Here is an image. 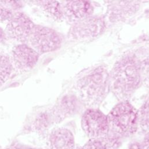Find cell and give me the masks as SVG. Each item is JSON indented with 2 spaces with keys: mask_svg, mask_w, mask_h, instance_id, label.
<instances>
[{
  "mask_svg": "<svg viewBox=\"0 0 149 149\" xmlns=\"http://www.w3.org/2000/svg\"><path fill=\"white\" fill-rule=\"evenodd\" d=\"M143 64L132 54L122 56L109 73L110 90L120 101H128L142 81Z\"/></svg>",
  "mask_w": 149,
  "mask_h": 149,
  "instance_id": "6da1fadb",
  "label": "cell"
},
{
  "mask_svg": "<svg viewBox=\"0 0 149 149\" xmlns=\"http://www.w3.org/2000/svg\"><path fill=\"white\" fill-rule=\"evenodd\" d=\"M75 89L82 104L97 109L110 91L108 69L104 65L91 68L77 80Z\"/></svg>",
  "mask_w": 149,
  "mask_h": 149,
  "instance_id": "7a4b0ae2",
  "label": "cell"
},
{
  "mask_svg": "<svg viewBox=\"0 0 149 149\" xmlns=\"http://www.w3.org/2000/svg\"><path fill=\"white\" fill-rule=\"evenodd\" d=\"M107 116L109 131L123 139L133 135L139 129L137 110L129 101H120Z\"/></svg>",
  "mask_w": 149,
  "mask_h": 149,
  "instance_id": "3957f363",
  "label": "cell"
},
{
  "mask_svg": "<svg viewBox=\"0 0 149 149\" xmlns=\"http://www.w3.org/2000/svg\"><path fill=\"white\" fill-rule=\"evenodd\" d=\"M106 23L99 16L91 15L70 26L68 38L73 41H85L99 36L105 30Z\"/></svg>",
  "mask_w": 149,
  "mask_h": 149,
  "instance_id": "277c9868",
  "label": "cell"
},
{
  "mask_svg": "<svg viewBox=\"0 0 149 149\" xmlns=\"http://www.w3.org/2000/svg\"><path fill=\"white\" fill-rule=\"evenodd\" d=\"M62 42V37L56 30L36 24L27 44L40 55L56 51Z\"/></svg>",
  "mask_w": 149,
  "mask_h": 149,
  "instance_id": "5b68a950",
  "label": "cell"
},
{
  "mask_svg": "<svg viewBox=\"0 0 149 149\" xmlns=\"http://www.w3.org/2000/svg\"><path fill=\"white\" fill-rule=\"evenodd\" d=\"M35 25L29 16L20 10L13 13L4 30L8 39L17 44H27Z\"/></svg>",
  "mask_w": 149,
  "mask_h": 149,
  "instance_id": "8992f818",
  "label": "cell"
},
{
  "mask_svg": "<svg viewBox=\"0 0 149 149\" xmlns=\"http://www.w3.org/2000/svg\"><path fill=\"white\" fill-rule=\"evenodd\" d=\"M81 126L89 139L104 137L109 131L107 116L96 108H88L84 112Z\"/></svg>",
  "mask_w": 149,
  "mask_h": 149,
  "instance_id": "52a82bcc",
  "label": "cell"
},
{
  "mask_svg": "<svg viewBox=\"0 0 149 149\" xmlns=\"http://www.w3.org/2000/svg\"><path fill=\"white\" fill-rule=\"evenodd\" d=\"M10 58L13 69L19 73L30 71L38 61L40 55L27 44H17L11 51Z\"/></svg>",
  "mask_w": 149,
  "mask_h": 149,
  "instance_id": "ba28073f",
  "label": "cell"
},
{
  "mask_svg": "<svg viewBox=\"0 0 149 149\" xmlns=\"http://www.w3.org/2000/svg\"><path fill=\"white\" fill-rule=\"evenodd\" d=\"M106 16L111 23L125 21L133 16L140 7V2L134 1H107Z\"/></svg>",
  "mask_w": 149,
  "mask_h": 149,
  "instance_id": "9c48e42d",
  "label": "cell"
},
{
  "mask_svg": "<svg viewBox=\"0 0 149 149\" xmlns=\"http://www.w3.org/2000/svg\"><path fill=\"white\" fill-rule=\"evenodd\" d=\"M81 102L78 97L68 94L61 97L49 111L54 123H59L76 113L80 109Z\"/></svg>",
  "mask_w": 149,
  "mask_h": 149,
  "instance_id": "30bf717a",
  "label": "cell"
},
{
  "mask_svg": "<svg viewBox=\"0 0 149 149\" xmlns=\"http://www.w3.org/2000/svg\"><path fill=\"white\" fill-rule=\"evenodd\" d=\"M64 20L70 24L93 15L94 7L88 1H67L61 3Z\"/></svg>",
  "mask_w": 149,
  "mask_h": 149,
  "instance_id": "8fae6325",
  "label": "cell"
},
{
  "mask_svg": "<svg viewBox=\"0 0 149 149\" xmlns=\"http://www.w3.org/2000/svg\"><path fill=\"white\" fill-rule=\"evenodd\" d=\"M48 149H74V137L72 132L65 127L54 129L48 137Z\"/></svg>",
  "mask_w": 149,
  "mask_h": 149,
  "instance_id": "7c38bea8",
  "label": "cell"
},
{
  "mask_svg": "<svg viewBox=\"0 0 149 149\" xmlns=\"http://www.w3.org/2000/svg\"><path fill=\"white\" fill-rule=\"evenodd\" d=\"M31 3L49 19L56 22H62L64 20L61 2L56 1H34Z\"/></svg>",
  "mask_w": 149,
  "mask_h": 149,
  "instance_id": "4fadbf2b",
  "label": "cell"
},
{
  "mask_svg": "<svg viewBox=\"0 0 149 149\" xmlns=\"http://www.w3.org/2000/svg\"><path fill=\"white\" fill-rule=\"evenodd\" d=\"M54 123L50 112H42L38 114L32 121L30 129L38 133L45 132Z\"/></svg>",
  "mask_w": 149,
  "mask_h": 149,
  "instance_id": "5bb4252c",
  "label": "cell"
},
{
  "mask_svg": "<svg viewBox=\"0 0 149 149\" xmlns=\"http://www.w3.org/2000/svg\"><path fill=\"white\" fill-rule=\"evenodd\" d=\"M13 70L10 56L6 53H0V86L9 80Z\"/></svg>",
  "mask_w": 149,
  "mask_h": 149,
  "instance_id": "9a60e30c",
  "label": "cell"
},
{
  "mask_svg": "<svg viewBox=\"0 0 149 149\" xmlns=\"http://www.w3.org/2000/svg\"><path fill=\"white\" fill-rule=\"evenodd\" d=\"M139 129L145 133L149 131V95L137 110Z\"/></svg>",
  "mask_w": 149,
  "mask_h": 149,
  "instance_id": "2e32d148",
  "label": "cell"
},
{
  "mask_svg": "<svg viewBox=\"0 0 149 149\" xmlns=\"http://www.w3.org/2000/svg\"><path fill=\"white\" fill-rule=\"evenodd\" d=\"M104 138L109 149H119L122 146L123 139L119 135L109 131Z\"/></svg>",
  "mask_w": 149,
  "mask_h": 149,
  "instance_id": "e0dca14e",
  "label": "cell"
},
{
  "mask_svg": "<svg viewBox=\"0 0 149 149\" xmlns=\"http://www.w3.org/2000/svg\"><path fill=\"white\" fill-rule=\"evenodd\" d=\"M82 149H109L104 137L89 139Z\"/></svg>",
  "mask_w": 149,
  "mask_h": 149,
  "instance_id": "ac0fdd59",
  "label": "cell"
},
{
  "mask_svg": "<svg viewBox=\"0 0 149 149\" xmlns=\"http://www.w3.org/2000/svg\"><path fill=\"white\" fill-rule=\"evenodd\" d=\"M13 13L0 1V23L5 22L6 23L11 19Z\"/></svg>",
  "mask_w": 149,
  "mask_h": 149,
  "instance_id": "d6986e66",
  "label": "cell"
},
{
  "mask_svg": "<svg viewBox=\"0 0 149 149\" xmlns=\"http://www.w3.org/2000/svg\"><path fill=\"white\" fill-rule=\"evenodd\" d=\"M1 2L13 13L20 11L23 6V3L20 1H1Z\"/></svg>",
  "mask_w": 149,
  "mask_h": 149,
  "instance_id": "ffe728a7",
  "label": "cell"
},
{
  "mask_svg": "<svg viewBox=\"0 0 149 149\" xmlns=\"http://www.w3.org/2000/svg\"><path fill=\"white\" fill-rule=\"evenodd\" d=\"M127 149H143L141 142L139 141H132L127 146Z\"/></svg>",
  "mask_w": 149,
  "mask_h": 149,
  "instance_id": "44dd1931",
  "label": "cell"
},
{
  "mask_svg": "<svg viewBox=\"0 0 149 149\" xmlns=\"http://www.w3.org/2000/svg\"><path fill=\"white\" fill-rule=\"evenodd\" d=\"M141 144L143 149H149V131L145 133Z\"/></svg>",
  "mask_w": 149,
  "mask_h": 149,
  "instance_id": "7402d4cb",
  "label": "cell"
},
{
  "mask_svg": "<svg viewBox=\"0 0 149 149\" xmlns=\"http://www.w3.org/2000/svg\"><path fill=\"white\" fill-rule=\"evenodd\" d=\"M8 40L5 30L0 27V44L5 43Z\"/></svg>",
  "mask_w": 149,
  "mask_h": 149,
  "instance_id": "603a6c76",
  "label": "cell"
},
{
  "mask_svg": "<svg viewBox=\"0 0 149 149\" xmlns=\"http://www.w3.org/2000/svg\"><path fill=\"white\" fill-rule=\"evenodd\" d=\"M10 149H40V148L30 147H23V146L20 145L19 144H13V145L10 147Z\"/></svg>",
  "mask_w": 149,
  "mask_h": 149,
  "instance_id": "cb8c5ba5",
  "label": "cell"
},
{
  "mask_svg": "<svg viewBox=\"0 0 149 149\" xmlns=\"http://www.w3.org/2000/svg\"><path fill=\"white\" fill-rule=\"evenodd\" d=\"M144 83L146 84V86L147 87H149V70H148L146 78L144 79Z\"/></svg>",
  "mask_w": 149,
  "mask_h": 149,
  "instance_id": "d4e9b609",
  "label": "cell"
},
{
  "mask_svg": "<svg viewBox=\"0 0 149 149\" xmlns=\"http://www.w3.org/2000/svg\"><path fill=\"white\" fill-rule=\"evenodd\" d=\"M74 149H82V147L80 146H76Z\"/></svg>",
  "mask_w": 149,
  "mask_h": 149,
  "instance_id": "484cf974",
  "label": "cell"
}]
</instances>
